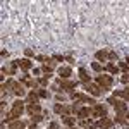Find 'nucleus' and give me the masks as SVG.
I'll list each match as a JSON object with an SVG mask.
<instances>
[{"label":"nucleus","instance_id":"obj_1","mask_svg":"<svg viewBox=\"0 0 129 129\" xmlns=\"http://www.w3.org/2000/svg\"><path fill=\"white\" fill-rule=\"evenodd\" d=\"M21 112H22V102H21V100H17V102H14L12 110H10L9 114L5 115V122H10V120L17 119V117L21 115Z\"/></svg>","mask_w":129,"mask_h":129},{"label":"nucleus","instance_id":"obj_2","mask_svg":"<svg viewBox=\"0 0 129 129\" xmlns=\"http://www.w3.org/2000/svg\"><path fill=\"white\" fill-rule=\"evenodd\" d=\"M5 86L10 88V91H12L14 95H17V96H22V95H24V86H22L21 83H17V81L9 79L7 83H5Z\"/></svg>","mask_w":129,"mask_h":129},{"label":"nucleus","instance_id":"obj_3","mask_svg":"<svg viewBox=\"0 0 129 129\" xmlns=\"http://www.w3.org/2000/svg\"><path fill=\"white\" fill-rule=\"evenodd\" d=\"M96 83H98V86H102V89L105 91V89L112 88V78L107 76V74H98V78H96Z\"/></svg>","mask_w":129,"mask_h":129},{"label":"nucleus","instance_id":"obj_4","mask_svg":"<svg viewBox=\"0 0 129 129\" xmlns=\"http://www.w3.org/2000/svg\"><path fill=\"white\" fill-rule=\"evenodd\" d=\"M110 105H114L115 107V110L119 112V114H126V110H127V105L124 103V102H120V100H117L115 96H112V98H109Z\"/></svg>","mask_w":129,"mask_h":129},{"label":"nucleus","instance_id":"obj_5","mask_svg":"<svg viewBox=\"0 0 129 129\" xmlns=\"http://www.w3.org/2000/svg\"><path fill=\"white\" fill-rule=\"evenodd\" d=\"M91 115H96V117H105L107 115V109L103 107V105H100V103H95L93 105V109H91Z\"/></svg>","mask_w":129,"mask_h":129},{"label":"nucleus","instance_id":"obj_6","mask_svg":"<svg viewBox=\"0 0 129 129\" xmlns=\"http://www.w3.org/2000/svg\"><path fill=\"white\" fill-rule=\"evenodd\" d=\"M53 110H55L57 114H62V115H69L71 112H74V109H72L71 105H60V103H57V105L53 107Z\"/></svg>","mask_w":129,"mask_h":129},{"label":"nucleus","instance_id":"obj_7","mask_svg":"<svg viewBox=\"0 0 129 129\" xmlns=\"http://www.w3.org/2000/svg\"><path fill=\"white\" fill-rule=\"evenodd\" d=\"M74 88H76V83H71V81H66V79H59V89L72 91L74 93Z\"/></svg>","mask_w":129,"mask_h":129},{"label":"nucleus","instance_id":"obj_8","mask_svg":"<svg viewBox=\"0 0 129 129\" xmlns=\"http://www.w3.org/2000/svg\"><path fill=\"white\" fill-rule=\"evenodd\" d=\"M72 100H79L83 103H91V105H95V100L86 96V95H83V93H72Z\"/></svg>","mask_w":129,"mask_h":129},{"label":"nucleus","instance_id":"obj_9","mask_svg":"<svg viewBox=\"0 0 129 129\" xmlns=\"http://www.w3.org/2000/svg\"><path fill=\"white\" fill-rule=\"evenodd\" d=\"M21 83H24L28 88H33V89L36 88V84H38V83L33 79V78H29L28 74H22V76H21Z\"/></svg>","mask_w":129,"mask_h":129},{"label":"nucleus","instance_id":"obj_10","mask_svg":"<svg viewBox=\"0 0 129 129\" xmlns=\"http://www.w3.org/2000/svg\"><path fill=\"white\" fill-rule=\"evenodd\" d=\"M86 89H88V91L91 93V95H95V96L102 95V91H103V89L100 88L98 84H91V83H88V84H86Z\"/></svg>","mask_w":129,"mask_h":129},{"label":"nucleus","instance_id":"obj_11","mask_svg":"<svg viewBox=\"0 0 129 129\" xmlns=\"http://www.w3.org/2000/svg\"><path fill=\"white\" fill-rule=\"evenodd\" d=\"M112 120L109 119V117H103V119H100V122H98V127L100 129H112Z\"/></svg>","mask_w":129,"mask_h":129},{"label":"nucleus","instance_id":"obj_12","mask_svg":"<svg viewBox=\"0 0 129 129\" xmlns=\"http://www.w3.org/2000/svg\"><path fill=\"white\" fill-rule=\"evenodd\" d=\"M17 64H19V67H21L22 71L31 69V66H33V62H31V60H28V59H21V60H17Z\"/></svg>","mask_w":129,"mask_h":129},{"label":"nucleus","instance_id":"obj_13","mask_svg":"<svg viewBox=\"0 0 129 129\" xmlns=\"http://www.w3.org/2000/svg\"><path fill=\"white\" fill-rule=\"evenodd\" d=\"M26 110H28L29 115H35V114H40V112H41V109H40L38 103H29V107H28Z\"/></svg>","mask_w":129,"mask_h":129},{"label":"nucleus","instance_id":"obj_14","mask_svg":"<svg viewBox=\"0 0 129 129\" xmlns=\"http://www.w3.org/2000/svg\"><path fill=\"white\" fill-rule=\"evenodd\" d=\"M71 74H72V72H71L69 67H60V69H59V76L62 78V79H67Z\"/></svg>","mask_w":129,"mask_h":129},{"label":"nucleus","instance_id":"obj_15","mask_svg":"<svg viewBox=\"0 0 129 129\" xmlns=\"http://www.w3.org/2000/svg\"><path fill=\"white\" fill-rule=\"evenodd\" d=\"M62 122H64L66 126H69V127H74V122H76V120H74V117H71V115H64V117H62Z\"/></svg>","mask_w":129,"mask_h":129},{"label":"nucleus","instance_id":"obj_16","mask_svg":"<svg viewBox=\"0 0 129 129\" xmlns=\"http://www.w3.org/2000/svg\"><path fill=\"white\" fill-rule=\"evenodd\" d=\"M38 98H40V95L36 91H31L29 95H28V102L29 103H38Z\"/></svg>","mask_w":129,"mask_h":129},{"label":"nucleus","instance_id":"obj_17","mask_svg":"<svg viewBox=\"0 0 129 129\" xmlns=\"http://www.w3.org/2000/svg\"><path fill=\"white\" fill-rule=\"evenodd\" d=\"M78 115H79L81 119H86V117H89V115H91V109H79Z\"/></svg>","mask_w":129,"mask_h":129},{"label":"nucleus","instance_id":"obj_18","mask_svg":"<svg viewBox=\"0 0 129 129\" xmlns=\"http://www.w3.org/2000/svg\"><path fill=\"white\" fill-rule=\"evenodd\" d=\"M79 78H81L83 81H84L86 84L89 83V76H88V72H86V69H83V67L79 69Z\"/></svg>","mask_w":129,"mask_h":129},{"label":"nucleus","instance_id":"obj_19","mask_svg":"<svg viewBox=\"0 0 129 129\" xmlns=\"http://www.w3.org/2000/svg\"><path fill=\"white\" fill-rule=\"evenodd\" d=\"M96 59H98V60L109 59V52H107V50H100V52H96Z\"/></svg>","mask_w":129,"mask_h":129},{"label":"nucleus","instance_id":"obj_20","mask_svg":"<svg viewBox=\"0 0 129 129\" xmlns=\"http://www.w3.org/2000/svg\"><path fill=\"white\" fill-rule=\"evenodd\" d=\"M9 129H24V122H21V120H16V122L9 124Z\"/></svg>","mask_w":129,"mask_h":129},{"label":"nucleus","instance_id":"obj_21","mask_svg":"<svg viewBox=\"0 0 129 129\" xmlns=\"http://www.w3.org/2000/svg\"><path fill=\"white\" fill-rule=\"evenodd\" d=\"M107 71L112 72V74H117V72H119V67H117L115 64H109V66H107Z\"/></svg>","mask_w":129,"mask_h":129},{"label":"nucleus","instance_id":"obj_22","mask_svg":"<svg viewBox=\"0 0 129 129\" xmlns=\"http://www.w3.org/2000/svg\"><path fill=\"white\" fill-rule=\"evenodd\" d=\"M79 124L83 126V127H91V120H89V119H83Z\"/></svg>","mask_w":129,"mask_h":129},{"label":"nucleus","instance_id":"obj_23","mask_svg":"<svg viewBox=\"0 0 129 129\" xmlns=\"http://www.w3.org/2000/svg\"><path fill=\"white\" fill-rule=\"evenodd\" d=\"M38 95H40L41 98H48V96H50V93L47 91V89H40V91H38Z\"/></svg>","mask_w":129,"mask_h":129},{"label":"nucleus","instance_id":"obj_24","mask_svg":"<svg viewBox=\"0 0 129 129\" xmlns=\"http://www.w3.org/2000/svg\"><path fill=\"white\" fill-rule=\"evenodd\" d=\"M91 69L96 71V72H100V71H102V66H100L98 62H93V64H91Z\"/></svg>","mask_w":129,"mask_h":129},{"label":"nucleus","instance_id":"obj_25","mask_svg":"<svg viewBox=\"0 0 129 129\" xmlns=\"http://www.w3.org/2000/svg\"><path fill=\"white\" fill-rule=\"evenodd\" d=\"M41 119H43V117H41L40 114H35V115H31V120H33V122H40Z\"/></svg>","mask_w":129,"mask_h":129},{"label":"nucleus","instance_id":"obj_26","mask_svg":"<svg viewBox=\"0 0 129 129\" xmlns=\"http://www.w3.org/2000/svg\"><path fill=\"white\" fill-rule=\"evenodd\" d=\"M120 69L124 71L126 74H127V72H129V67H127V64H124V62H120Z\"/></svg>","mask_w":129,"mask_h":129},{"label":"nucleus","instance_id":"obj_27","mask_svg":"<svg viewBox=\"0 0 129 129\" xmlns=\"http://www.w3.org/2000/svg\"><path fill=\"white\" fill-rule=\"evenodd\" d=\"M109 59L110 60H114V59L117 60V53H115V52H109Z\"/></svg>","mask_w":129,"mask_h":129},{"label":"nucleus","instance_id":"obj_28","mask_svg":"<svg viewBox=\"0 0 129 129\" xmlns=\"http://www.w3.org/2000/svg\"><path fill=\"white\" fill-rule=\"evenodd\" d=\"M38 83H40L41 86H47V83H48V78H41V79L38 81Z\"/></svg>","mask_w":129,"mask_h":129},{"label":"nucleus","instance_id":"obj_29","mask_svg":"<svg viewBox=\"0 0 129 129\" xmlns=\"http://www.w3.org/2000/svg\"><path fill=\"white\" fill-rule=\"evenodd\" d=\"M24 53H26V57H31V55H33V50H31V48H26V50H24Z\"/></svg>","mask_w":129,"mask_h":129},{"label":"nucleus","instance_id":"obj_30","mask_svg":"<svg viewBox=\"0 0 129 129\" xmlns=\"http://www.w3.org/2000/svg\"><path fill=\"white\" fill-rule=\"evenodd\" d=\"M52 59H53V60H59V62H62V60H64V57H62V55H53Z\"/></svg>","mask_w":129,"mask_h":129},{"label":"nucleus","instance_id":"obj_31","mask_svg":"<svg viewBox=\"0 0 129 129\" xmlns=\"http://www.w3.org/2000/svg\"><path fill=\"white\" fill-rule=\"evenodd\" d=\"M122 83H129V72H127V74H124V76H122Z\"/></svg>","mask_w":129,"mask_h":129},{"label":"nucleus","instance_id":"obj_32","mask_svg":"<svg viewBox=\"0 0 129 129\" xmlns=\"http://www.w3.org/2000/svg\"><path fill=\"white\" fill-rule=\"evenodd\" d=\"M66 60H67L69 64H72V62H74V59H72V57H66Z\"/></svg>","mask_w":129,"mask_h":129},{"label":"nucleus","instance_id":"obj_33","mask_svg":"<svg viewBox=\"0 0 129 129\" xmlns=\"http://www.w3.org/2000/svg\"><path fill=\"white\" fill-rule=\"evenodd\" d=\"M126 60H127V64H129V55H127V59H126Z\"/></svg>","mask_w":129,"mask_h":129},{"label":"nucleus","instance_id":"obj_34","mask_svg":"<svg viewBox=\"0 0 129 129\" xmlns=\"http://www.w3.org/2000/svg\"><path fill=\"white\" fill-rule=\"evenodd\" d=\"M89 129H96V127H93V126H91V127H89Z\"/></svg>","mask_w":129,"mask_h":129},{"label":"nucleus","instance_id":"obj_35","mask_svg":"<svg viewBox=\"0 0 129 129\" xmlns=\"http://www.w3.org/2000/svg\"><path fill=\"white\" fill-rule=\"evenodd\" d=\"M69 129H74V127H69Z\"/></svg>","mask_w":129,"mask_h":129},{"label":"nucleus","instance_id":"obj_36","mask_svg":"<svg viewBox=\"0 0 129 129\" xmlns=\"http://www.w3.org/2000/svg\"><path fill=\"white\" fill-rule=\"evenodd\" d=\"M127 129H129V127H127Z\"/></svg>","mask_w":129,"mask_h":129}]
</instances>
